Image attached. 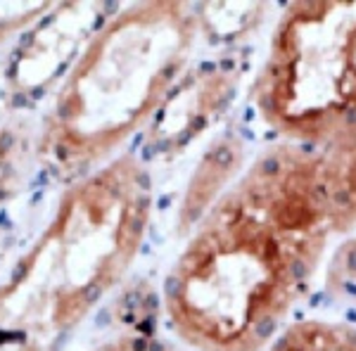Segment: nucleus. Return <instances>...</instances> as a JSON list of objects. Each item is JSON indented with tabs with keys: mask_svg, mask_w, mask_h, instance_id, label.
<instances>
[{
	"mask_svg": "<svg viewBox=\"0 0 356 351\" xmlns=\"http://www.w3.org/2000/svg\"><path fill=\"white\" fill-rule=\"evenodd\" d=\"M250 159V147L238 131H226L211 142L188 181L181 209H178V233H191L195 223L207 214V209L238 181Z\"/></svg>",
	"mask_w": 356,
	"mask_h": 351,
	"instance_id": "nucleus-6",
	"label": "nucleus"
},
{
	"mask_svg": "<svg viewBox=\"0 0 356 351\" xmlns=\"http://www.w3.org/2000/svg\"><path fill=\"white\" fill-rule=\"evenodd\" d=\"M0 351H55L53 344H45L41 339L13 335V332L0 330Z\"/></svg>",
	"mask_w": 356,
	"mask_h": 351,
	"instance_id": "nucleus-10",
	"label": "nucleus"
},
{
	"mask_svg": "<svg viewBox=\"0 0 356 351\" xmlns=\"http://www.w3.org/2000/svg\"><path fill=\"white\" fill-rule=\"evenodd\" d=\"M152 204L150 171L131 152L76 178L0 283V330L45 344L76 330L136 266Z\"/></svg>",
	"mask_w": 356,
	"mask_h": 351,
	"instance_id": "nucleus-2",
	"label": "nucleus"
},
{
	"mask_svg": "<svg viewBox=\"0 0 356 351\" xmlns=\"http://www.w3.org/2000/svg\"><path fill=\"white\" fill-rule=\"evenodd\" d=\"M352 233L356 140H273L186 235L162 283L166 330L188 351H268Z\"/></svg>",
	"mask_w": 356,
	"mask_h": 351,
	"instance_id": "nucleus-1",
	"label": "nucleus"
},
{
	"mask_svg": "<svg viewBox=\"0 0 356 351\" xmlns=\"http://www.w3.org/2000/svg\"><path fill=\"white\" fill-rule=\"evenodd\" d=\"M90 351H181L169 339L154 335L150 330H126L114 337H107Z\"/></svg>",
	"mask_w": 356,
	"mask_h": 351,
	"instance_id": "nucleus-9",
	"label": "nucleus"
},
{
	"mask_svg": "<svg viewBox=\"0 0 356 351\" xmlns=\"http://www.w3.org/2000/svg\"><path fill=\"white\" fill-rule=\"evenodd\" d=\"M204 33L195 3H131L107 17L50 109L41 149L55 169L81 178L124 154L188 76Z\"/></svg>",
	"mask_w": 356,
	"mask_h": 351,
	"instance_id": "nucleus-3",
	"label": "nucleus"
},
{
	"mask_svg": "<svg viewBox=\"0 0 356 351\" xmlns=\"http://www.w3.org/2000/svg\"><path fill=\"white\" fill-rule=\"evenodd\" d=\"M250 105L273 140H356V0L290 3L275 17Z\"/></svg>",
	"mask_w": 356,
	"mask_h": 351,
	"instance_id": "nucleus-4",
	"label": "nucleus"
},
{
	"mask_svg": "<svg viewBox=\"0 0 356 351\" xmlns=\"http://www.w3.org/2000/svg\"><path fill=\"white\" fill-rule=\"evenodd\" d=\"M268 351H356V323L332 311H304Z\"/></svg>",
	"mask_w": 356,
	"mask_h": 351,
	"instance_id": "nucleus-7",
	"label": "nucleus"
},
{
	"mask_svg": "<svg viewBox=\"0 0 356 351\" xmlns=\"http://www.w3.org/2000/svg\"><path fill=\"white\" fill-rule=\"evenodd\" d=\"M316 299H321V309L356 323V233L342 238V243L330 250L321 270Z\"/></svg>",
	"mask_w": 356,
	"mask_h": 351,
	"instance_id": "nucleus-8",
	"label": "nucleus"
},
{
	"mask_svg": "<svg viewBox=\"0 0 356 351\" xmlns=\"http://www.w3.org/2000/svg\"><path fill=\"white\" fill-rule=\"evenodd\" d=\"M243 67L235 57L191 69L176 93L157 114V133L164 138L159 149H181L209 129L238 95Z\"/></svg>",
	"mask_w": 356,
	"mask_h": 351,
	"instance_id": "nucleus-5",
	"label": "nucleus"
}]
</instances>
